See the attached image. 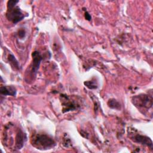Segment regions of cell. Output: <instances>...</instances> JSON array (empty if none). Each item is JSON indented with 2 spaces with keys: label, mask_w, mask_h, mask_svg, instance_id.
<instances>
[{
  "label": "cell",
  "mask_w": 153,
  "mask_h": 153,
  "mask_svg": "<svg viewBox=\"0 0 153 153\" xmlns=\"http://www.w3.org/2000/svg\"><path fill=\"white\" fill-rule=\"evenodd\" d=\"M18 35L21 38H23L25 36V30H23V29L20 30L19 31V32H18Z\"/></svg>",
  "instance_id": "4fadbf2b"
},
{
  "label": "cell",
  "mask_w": 153,
  "mask_h": 153,
  "mask_svg": "<svg viewBox=\"0 0 153 153\" xmlns=\"http://www.w3.org/2000/svg\"><path fill=\"white\" fill-rule=\"evenodd\" d=\"M84 85L90 89H93L97 88V85L94 81H87L84 82Z\"/></svg>",
  "instance_id": "8fae6325"
},
{
  "label": "cell",
  "mask_w": 153,
  "mask_h": 153,
  "mask_svg": "<svg viewBox=\"0 0 153 153\" xmlns=\"http://www.w3.org/2000/svg\"><path fill=\"white\" fill-rule=\"evenodd\" d=\"M0 93L4 96H12L16 95V90L13 86H1L0 88Z\"/></svg>",
  "instance_id": "52a82bcc"
},
{
  "label": "cell",
  "mask_w": 153,
  "mask_h": 153,
  "mask_svg": "<svg viewBox=\"0 0 153 153\" xmlns=\"http://www.w3.org/2000/svg\"><path fill=\"white\" fill-rule=\"evenodd\" d=\"M19 2V1H8L7 2V8L14 7L16 5V4Z\"/></svg>",
  "instance_id": "7c38bea8"
},
{
  "label": "cell",
  "mask_w": 153,
  "mask_h": 153,
  "mask_svg": "<svg viewBox=\"0 0 153 153\" xmlns=\"http://www.w3.org/2000/svg\"><path fill=\"white\" fill-rule=\"evenodd\" d=\"M32 73L35 74L39 68L40 63L42 59L39 53L37 51H35L32 53Z\"/></svg>",
  "instance_id": "5b68a950"
},
{
  "label": "cell",
  "mask_w": 153,
  "mask_h": 153,
  "mask_svg": "<svg viewBox=\"0 0 153 153\" xmlns=\"http://www.w3.org/2000/svg\"><path fill=\"white\" fill-rule=\"evenodd\" d=\"M132 102L136 106L149 109L152 105V96L142 94L133 97Z\"/></svg>",
  "instance_id": "7a4b0ae2"
},
{
  "label": "cell",
  "mask_w": 153,
  "mask_h": 153,
  "mask_svg": "<svg viewBox=\"0 0 153 153\" xmlns=\"http://www.w3.org/2000/svg\"><path fill=\"white\" fill-rule=\"evenodd\" d=\"M108 105L109 107H110L111 108H112V109H119L120 108V103L118 101H117L115 99H109L108 102Z\"/></svg>",
  "instance_id": "9c48e42d"
},
{
  "label": "cell",
  "mask_w": 153,
  "mask_h": 153,
  "mask_svg": "<svg viewBox=\"0 0 153 153\" xmlns=\"http://www.w3.org/2000/svg\"><path fill=\"white\" fill-rule=\"evenodd\" d=\"M8 60L12 66H13L14 67H15L17 69L19 68V64L17 60L16 59L15 57L13 54H9Z\"/></svg>",
  "instance_id": "30bf717a"
},
{
  "label": "cell",
  "mask_w": 153,
  "mask_h": 153,
  "mask_svg": "<svg viewBox=\"0 0 153 153\" xmlns=\"http://www.w3.org/2000/svg\"><path fill=\"white\" fill-rule=\"evenodd\" d=\"M26 138L25 133L22 130H19L16 137V146L17 149H21L23 146Z\"/></svg>",
  "instance_id": "8992f818"
},
{
  "label": "cell",
  "mask_w": 153,
  "mask_h": 153,
  "mask_svg": "<svg viewBox=\"0 0 153 153\" xmlns=\"http://www.w3.org/2000/svg\"><path fill=\"white\" fill-rule=\"evenodd\" d=\"M32 144L39 149H47L55 145L54 140L45 134H37L32 139Z\"/></svg>",
  "instance_id": "6da1fadb"
},
{
  "label": "cell",
  "mask_w": 153,
  "mask_h": 153,
  "mask_svg": "<svg viewBox=\"0 0 153 153\" xmlns=\"http://www.w3.org/2000/svg\"><path fill=\"white\" fill-rule=\"evenodd\" d=\"M85 18L87 20H88V21H90V20H91V16L89 14V13H88L87 11L85 12Z\"/></svg>",
  "instance_id": "5bb4252c"
},
{
  "label": "cell",
  "mask_w": 153,
  "mask_h": 153,
  "mask_svg": "<svg viewBox=\"0 0 153 153\" xmlns=\"http://www.w3.org/2000/svg\"><path fill=\"white\" fill-rule=\"evenodd\" d=\"M6 17L8 20L14 24L20 22L25 18L24 14L22 13L20 9L17 6L7 8Z\"/></svg>",
  "instance_id": "3957f363"
},
{
  "label": "cell",
  "mask_w": 153,
  "mask_h": 153,
  "mask_svg": "<svg viewBox=\"0 0 153 153\" xmlns=\"http://www.w3.org/2000/svg\"><path fill=\"white\" fill-rule=\"evenodd\" d=\"M131 138L135 142L146 145L151 148H152V142L151 139L147 136H143L139 134H136L131 137Z\"/></svg>",
  "instance_id": "277c9868"
},
{
  "label": "cell",
  "mask_w": 153,
  "mask_h": 153,
  "mask_svg": "<svg viewBox=\"0 0 153 153\" xmlns=\"http://www.w3.org/2000/svg\"><path fill=\"white\" fill-rule=\"evenodd\" d=\"M62 96L63 97V100H65L63 103V105L64 106V109H63L64 110H66V111H68L74 110L76 108L75 105L70 101L71 100H69L68 97L63 95H62Z\"/></svg>",
  "instance_id": "ba28073f"
}]
</instances>
